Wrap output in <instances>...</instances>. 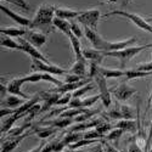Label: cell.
I'll use <instances>...</instances> for the list:
<instances>
[{
    "label": "cell",
    "mask_w": 152,
    "mask_h": 152,
    "mask_svg": "<svg viewBox=\"0 0 152 152\" xmlns=\"http://www.w3.org/2000/svg\"><path fill=\"white\" fill-rule=\"evenodd\" d=\"M80 15V11L75 10H69V9H62V7H56L55 16L62 20H74Z\"/></svg>",
    "instance_id": "obj_20"
},
{
    "label": "cell",
    "mask_w": 152,
    "mask_h": 152,
    "mask_svg": "<svg viewBox=\"0 0 152 152\" xmlns=\"http://www.w3.org/2000/svg\"><path fill=\"white\" fill-rule=\"evenodd\" d=\"M42 106H43V105H40L39 102H38V104H35L33 107H31V108L27 111V112H28L27 122H31V119H33L35 116L40 115V113H42Z\"/></svg>",
    "instance_id": "obj_36"
},
{
    "label": "cell",
    "mask_w": 152,
    "mask_h": 152,
    "mask_svg": "<svg viewBox=\"0 0 152 152\" xmlns=\"http://www.w3.org/2000/svg\"><path fill=\"white\" fill-rule=\"evenodd\" d=\"M24 83H27L26 77H23V78H15V79L10 80L9 84L6 85V86H7V91H9V94H11V95H16V96H21V97L24 99V100H29V99H32V96H28L27 94H24V93L22 91V89H21L22 85H23Z\"/></svg>",
    "instance_id": "obj_9"
},
{
    "label": "cell",
    "mask_w": 152,
    "mask_h": 152,
    "mask_svg": "<svg viewBox=\"0 0 152 152\" xmlns=\"http://www.w3.org/2000/svg\"><path fill=\"white\" fill-rule=\"evenodd\" d=\"M26 32H27L26 28H15V27L0 28V33L3 35H7L10 38H22L26 35Z\"/></svg>",
    "instance_id": "obj_23"
},
{
    "label": "cell",
    "mask_w": 152,
    "mask_h": 152,
    "mask_svg": "<svg viewBox=\"0 0 152 152\" xmlns=\"http://www.w3.org/2000/svg\"><path fill=\"white\" fill-rule=\"evenodd\" d=\"M123 152H128V150H126V151H123Z\"/></svg>",
    "instance_id": "obj_58"
},
{
    "label": "cell",
    "mask_w": 152,
    "mask_h": 152,
    "mask_svg": "<svg viewBox=\"0 0 152 152\" xmlns=\"http://www.w3.org/2000/svg\"><path fill=\"white\" fill-rule=\"evenodd\" d=\"M80 139H83V133H73V132H69L67 133L65 136L62 137L63 142H65L67 146L72 145V144H75L77 141H79Z\"/></svg>",
    "instance_id": "obj_31"
},
{
    "label": "cell",
    "mask_w": 152,
    "mask_h": 152,
    "mask_svg": "<svg viewBox=\"0 0 152 152\" xmlns=\"http://www.w3.org/2000/svg\"><path fill=\"white\" fill-rule=\"evenodd\" d=\"M24 99L22 97H18L16 95H10V96H6L5 101H4V106L5 107H10V108H18L21 105L24 104Z\"/></svg>",
    "instance_id": "obj_27"
},
{
    "label": "cell",
    "mask_w": 152,
    "mask_h": 152,
    "mask_svg": "<svg viewBox=\"0 0 152 152\" xmlns=\"http://www.w3.org/2000/svg\"><path fill=\"white\" fill-rule=\"evenodd\" d=\"M99 111L97 110H95V111H91V110H89L88 112H85V113H82V115H79V116H77V117H74V122H77V123H83V122H86L88 119H89L93 115H95V113H97Z\"/></svg>",
    "instance_id": "obj_37"
},
{
    "label": "cell",
    "mask_w": 152,
    "mask_h": 152,
    "mask_svg": "<svg viewBox=\"0 0 152 152\" xmlns=\"http://www.w3.org/2000/svg\"><path fill=\"white\" fill-rule=\"evenodd\" d=\"M84 152H105V148H104V145L101 144V141H100V142L95 144V146L93 148L88 150V151H84Z\"/></svg>",
    "instance_id": "obj_52"
},
{
    "label": "cell",
    "mask_w": 152,
    "mask_h": 152,
    "mask_svg": "<svg viewBox=\"0 0 152 152\" xmlns=\"http://www.w3.org/2000/svg\"><path fill=\"white\" fill-rule=\"evenodd\" d=\"M17 42L21 44L22 46V51H24L26 54H28L32 58H37V60H40V61H44L46 63H50L48 61V58L40 53V51H38V49L35 46H33L29 42H27L24 38H17Z\"/></svg>",
    "instance_id": "obj_10"
},
{
    "label": "cell",
    "mask_w": 152,
    "mask_h": 152,
    "mask_svg": "<svg viewBox=\"0 0 152 152\" xmlns=\"http://www.w3.org/2000/svg\"><path fill=\"white\" fill-rule=\"evenodd\" d=\"M151 74H152L151 72H142V71H139L136 68L129 69V71H125L124 82L132 80V79H136V78H145V77H148V75H151Z\"/></svg>",
    "instance_id": "obj_25"
},
{
    "label": "cell",
    "mask_w": 152,
    "mask_h": 152,
    "mask_svg": "<svg viewBox=\"0 0 152 152\" xmlns=\"http://www.w3.org/2000/svg\"><path fill=\"white\" fill-rule=\"evenodd\" d=\"M55 11L56 7L53 5H40L39 9H38L37 14L31 23L29 28H40V27H49L50 24H53L55 16Z\"/></svg>",
    "instance_id": "obj_1"
},
{
    "label": "cell",
    "mask_w": 152,
    "mask_h": 152,
    "mask_svg": "<svg viewBox=\"0 0 152 152\" xmlns=\"http://www.w3.org/2000/svg\"><path fill=\"white\" fill-rule=\"evenodd\" d=\"M136 93H137V90L135 89V88L130 86L129 84H126L125 82L121 83L119 85H117V88H115V89L112 90L113 96H115L118 101H126V100H129Z\"/></svg>",
    "instance_id": "obj_8"
},
{
    "label": "cell",
    "mask_w": 152,
    "mask_h": 152,
    "mask_svg": "<svg viewBox=\"0 0 152 152\" xmlns=\"http://www.w3.org/2000/svg\"><path fill=\"white\" fill-rule=\"evenodd\" d=\"M31 71L45 72V73H50V74H54V75H66L69 73V71H67V69H63L56 65H53V63H46L44 61L37 60V58H32Z\"/></svg>",
    "instance_id": "obj_4"
},
{
    "label": "cell",
    "mask_w": 152,
    "mask_h": 152,
    "mask_svg": "<svg viewBox=\"0 0 152 152\" xmlns=\"http://www.w3.org/2000/svg\"><path fill=\"white\" fill-rule=\"evenodd\" d=\"M83 137H84V139H104V136L101 135L96 129L84 132V133H83Z\"/></svg>",
    "instance_id": "obj_41"
},
{
    "label": "cell",
    "mask_w": 152,
    "mask_h": 152,
    "mask_svg": "<svg viewBox=\"0 0 152 152\" xmlns=\"http://www.w3.org/2000/svg\"><path fill=\"white\" fill-rule=\"evenodd\" d=\"M148 152H152V146L150 147V150H148Z\"/></svg>",
    "instance_id": "obj_57"
},
{
    "label": "cell",
    "mask_w": 152,
    "mask_h": 152,
    "mask_svg": "<svg viewBox=\"0 0 152 152\" xmlns=\"http://www.w3.org/2000/svg\"><path fill=\"white\" fill-rule=\"evenodd\" d=\"M95 129H96L101 135H102V136L105 137V136H106V134H107V133H110V132L113 129V126H112L111 124H108V123H100Z\"/></svg>",
    "instance_id": "obj_39"
},
{
    "label": "cell",
    "mask_w": 152,
    "mask_h": 152,
    "mask_svg": "<svg viewBox=\"0 0 152 152\" xmlns=\"http://www.w3.org/2000/svg\"><path fill=\"white\" fill-rule=\"evenodd\" d=\"M107 116L110 118H112V119H117V121L123 119V115H122V112H121V106H117L115 108L110 110L108 113H107Z\"/></svg>",
    "instance_id": "obj_40"
},
{
    "label": "cell",
    "mask_w": 152,
    "mask_h": 152,
    "mask_svg": "<svg viewBox=\"0 0 152 152\" xmlns=\"http://www.w3.org/2000/svg\"><path fill=\"white\" fill-rule=\"evenodd\" d=\"M26 80H27V83L28 82H31V83L39 82V80H42V73L40 72H33L32 74L26 75Z\"/></svg>",
    "instance_id": "obj_44"
},
{
    "label": "cell",
    "mask_w": 152,
    "mask_h": 152,
    "mask_svg": "<svg viewBox=\"0 0 152 152\" xmlns=\"http://www.w3.org/2000/svg\"><path fill=\"white\" fill-rule=\"evenodd\" d=\"M86 63L85 61H75V63L72 66V68L69 69V73L72 74H77L80 77H84L86 73Z\"/></svg>",
    "instance_id": "obj_28"
},
{
    "label": "cell",
    "mask_w": 152,
    "mask_h": 152,
    "mask_svg": "<svg viewBox=\"0 0 152 152\" xmlns=\"http://www.w3.org/2000/svg\"><path fill=\"white\" fill-rule=\"evenodd\" d=\"M105 16L106 17H108V16H122V17H125V18H128L129 21H132L137 28H140V29L152 34V26L145 18H142L141 16H139L136 14H132V12L124 11V10H113L111 12H107Z\"/></svg>",
    "instance_id": "obj_3"
},
{
    "label": "cell",
    "mask_w": 152,
    "mask_h": 152,
    "mask_svg": "<svg viewBox=\"0 0 152 152\" xmlns=\"http://www.w3.org/2000/svg\"><path fill=\"white\" fill-rule=\"evenodd\" d=\"M152 141V121L150 124V130H148V135H147V140H146V146H145V152H148L150 150V145Z\"/></svg>",
    "instance_id": "obj_51"
},
{
    "label": "cell",
    "mask_w": 152,
    "mask_h": 152,
    "mask_svg": "<svg viewBox=\"0 0 152 152\" xmlns=\"http://www.w3.org/2000/svg\"><path fill=\"white\" fill-rule=\"evenodd\" d=\"M151 58H152V55H151Z\"/></svg>",
    "instance_id": "obj_61"
},
{
    "label": "cell",
    "mask_w": 152,
    "mask_h": 152,
    "mask_svg": "<svg viewBox=\"0 0 152 152\" xmlns=\"http://www.w3.org/2000/svg\"><path fill=\"white\" fill-rule=\"evenodd\" d=\"M15 113H17V108H10V107H1V110H0V117H6V116H11V115H15Z\"/></svg>",
    "instance_id": "obj_48"
},
{
    "label": "cell",
    "mask_w": 152,
    "mask_h": 152,
    "mask_svg": "<svg viewBox=\"0 0 152 152\" xmlns=\"http://www.w3.org/2000/svg\"><path fill=\"white\" fill-rule=\"evenodd\" d=\"M66 152H80L78 148H75V150H71V148H68V151H66Z\"/></svg>",
    "instance_id": "obj_55"
},
{
    "label": "cell",
    "mask_w": 152,
    "mask_h": 152,
    "mask_svg": "<svg viewBox=\"0 0 152 152\" xmlns=\"http://www.w3.org/2000/svg\"><path fill=\"white\" fill-rule=\"evenodd\" d=\"M6 93H9L7 91V86H5V85H0V94H1V97L3 96H6Z\"/></svg>",
    "instance_id": "obj_53"
},
{
    "label": "cell",
    "mask_w": 152,
    "mask_h": 152,
    "mask_svg": "<svg viewBox=\"0 0 152 152\" xmlns=\"http://www.w3.org/2000/svg\"><path fill=\"white\" fill-rule=\"evenodd\" d=\"M88 83H89V80H88V79H83V80L77 82V83H65V84H62L61 86H57V88H55V89H53L51 91L58 93V94L63 95V94H67V93H71V91H75L77 89L84 86Z\"/></svg>",
    "instance_id": "obj_14"
},
{
    "label": "cell",
    "mask_w": 152,
    "mask_h": 152,
    "mask_svg": "<svg viewBox=\"0 0 152 152\" xmlns=\"http://www.w3.org/2000/svg\"><path fill=\"white\" fill-rule=\"evenodd\" d=\"M68 38H69V40H71V44H72V48H73V51L75 54V57H77V61H85V62H88V60L83 55V50L80 48V42L78 39V37H75L72 33Z\"/></svg>",
    "instance_id": "obj_21"
},
{
    "label": "cell",
    "mask_w": 152,
    "mask_h": 152,
    "mask_svg": "<svg viewBox=\"0 0 152 152\" xmlns=\"http://www.w3.org/2000/svg\"><path fill=\"white\" fill-rule=\"evenodd\" d=\"M150 95H152V90H151V94H150Z\"/></svg>",
    "instance_id": "obj_59"
},
{
    "label": "cell",
    "mask_w": 152,
    "mask_h": 152,
    "mask_svg": "<svg viewBox=\"0 0 152 152\" xmlns=\"http://www.w3.org/2000/svg\"><path fill=\"white\" fill-rule=\"evenodd\" d=\"M40 99L43 100V107H42V112H46L48 110H50L53 106H56L57 101L61 97V94L58 93H54V91H42L39 93Z\"/></svg>",
    "instance_id": "obj_11"
},
{
    "label": "cell",
    "mask_w": 152,
    "mask_h": 152,
    "mask_svg": "<svg viewBox=\"0 0 152 152\" xmlns=\"http://www.w3.org/2000/svg\"><path fill=\"white\" fill-rule=\"evenodd\" d=\"M32 125H33V124H32L31 122H27L26 124H23V125H21V126H16V128H12V129H10V130L7 132V134H6V135H9V137L20 136V135H22V134L26 133V129L31 128Z\"/></svg>",
    "instance_id": "obj_32"
},
{
    "label": "cell",
    "mask_w": 152,
    "mask_h": 152,
    "mask_svg": "<svg viewBox=\"0 0 152 152\" xmlns=\"http://www.w3.org/2000/svg\"><path fill=\"white\" fill-rule=\"evenodd\" d=\"M71 28H72V32L75 37H78V38H82L83 37V31L80 29V26L78 23H75V22H71Z\"/></svg>",
    "instance_id": "obj_49"
},
{
    "label": "cell",
    "mask_w": 152,
    "mask_h": 152,
    "mask_svg": "<svg viewBox=\"0 0 152 152\" xmlns=\"http://www.w3.org/2000/svg\"><path fill=\"white\" fill-rule=\"evenodd\" d=\"M57 132V128H39V126H35V134L39 136L40 139H46L50 135H53Z\"/></svg>",
    "instance_id": "obj_33"
},
{
    "label": "cell",
    "mask_w": 152,
    "mask_h": 152,
    "mask_svg": "<svg viewBox=\"0 0 152 152\" xmlns=\"http://www.w3.org/2000/svg\"><path fill=\"white\" fill-rule=\"evenodd\" d=\"M113 128H119V129H123L124 132H129L134 134L139 129V123H136L133 119H119L113 125Z\"/></svg>",
    "instance_id": "obj_18"
},
{
    "label": "cell",
    "mask_w": 152,
    "mask_h": 152,
    "mask_svg": "<svg viewBox=\"0 0 152 152\" xmlns=\"http://www.w3.org/2000/svg\"><path fill=\"white\" fill-rule=\"evenodd\" d=\"M101 144L104 145V148H105V152H121L119 150H117L113 145L110 144V141H107L106 139H101Z\"/></svg>",
    "instance_id": "obj_46"
},
{
    "label": "cell",
    "mask_w": 152,
    "mask_h": 152,
    "mask_svg": "<svg viewBox=\"0 0 152 152\" xmlns=\"http://www.w3.org/2000/svg\"><path fill=\"white\" fill-rule=\"evenodd\" d=\"M0 10H1V12H4L5 15H7L10 18H12L14 21H16L18 24H21L23 28H26V27H29V26H31V23H32L31 20H28V18H26V17L20 16L18 14H16V12H14L12 10H10V9H7L6 6H4L3 4L0 5Z\"/></svg>",
    "instance_id": "obj_16"
},
{
    "label": "cell",
    "mask_w": 152,
    "mask_h": 152,
    "mask_svg": "<svg viewBox=\"0 0 152 152\" xmlns=\"http://www.w3.org/2000/svg\"><path fill=\"white\" fill-rule=\"evenodd\" d=\"M128 152H145V151H142V150H141L140 145H139V144L136 142L135 137L133 136V137L130 139V144H129V148H128Z\"/></svg>",
    "instance_id": "obj_43"
},
{
    "label": "cell",
    "mask_w": 152,
    "mask_h": 152,
    "mask_svg": "<svg viewBox=\"0 0 152 152\" xmlns=\"http://www.w3.org/2000/svg\"><path fill=\"white\" fill-rule=\"evenodd\" d=\"M123 133H124V130L123 129H119V128H113L110 133H107L106 134V136L104 137V139H106L107 141H112V142H115L116 145L118 144V141H119V139H121V136L123 135Z\"/></svg>",
    "instance_id": "obj_30"
},
{
    "label": "cell",
    "mask_w": 152,
    "mask_h": 152,
    "mask_svg": "<svg viewBox=\"0 0 152 152\" xmlns=\"http://www.w3.org/2000/svg\"><path fill=\"white\" fill-rule=\"evenodd\" d=\"M93 89H94L93 84L88 83V84H85L84 86H82V88H79V89H77L75 91H73V93H72V96H73V97H80V96H84L88 91H90V90H93Z\"/></svg>",
    "instance_id": "obj_35"
},
{
    "label": "cell",
    "mask_w": 152,
    "mask_h": 152,
    "mask_svg": "<svg viewBox=\"0 0 152 152\" xmlns=\"http://www.w3.org/2000/svg\"><path fill=\"white\" fill-rule=\"evenodd\" d=\"M83 55L89 62H95L97 65H101L104 58L106 57L104 51H100V50L96 49H88V48L83 49Z\"/></svg>",
    "instance_id": "obj_15"
},
{
    "label": "cell",
    "mask_w": 152,
    "mask_h": 152,
    "mask_svg": "<svg viewBox=\"0 0 152 152\" xmlns=\"http://www.w3.org/2000/svg\"><path fill=\"white\" fill-rule=\"evenodd\" d=\"M116 1L119 3V4H122L123 6H125V5H128V4L132 1V0H116Z\"/></svg>",
    "instance_id": "obj_54"
},
{
    "label": "cell",
    "mask_w": 152,
    "mask_h": 152,
    "mask_svg": "<svg viewBox=\"0 0 152 152\" xmlns=\"http://www.w3.org/2000/svg\"><path fill=\"white\" fill-rule=\"evenodd\" d=\"M121 112L123 115V119H133L134 118V111L128 105H121Z\"/></svg>",
    "instance_id": "obj_38"
},
{
    "label": "cell",
    "mask_w": 152,
    "mask_h": 152,
    "mask_svg": "<svg viewBox=\"0 0 152 152\" xmlns=\"http://www.w3.org/2000/svg\"><path fill=\"white\" fill-rule=\"evenodd\" d=\"M101 123V121H89V122H83V123H78L77 125H73L71 126V130L69 132H73V133H84L86 130H89L91 128H96V126Z\"/></svg>",
    "instance_id": "obj_19"
},
{
    "label": "cell",
    "mask_w": 152,
    "mask_h": 152,
    "mask_svg": "<svg viewBox=\"0 0 152 152\" xmlns=\"http://www.w3.org/2000/svg\"><path fill=\"white\" fill-rule=\"evenodd\" d=\"M147 48H152V44L141 45V46H129V48H125L123 50H118V51H107V53L104 51V54L106 57L118 58L121 61V67H124L126 62L130 61L133 57H135L137 54H140L142 50H145Z\"/></svg>",
    "instance_id": "obj_2"
},
{
    "label": "cell",
    "mask_w": 152,
    "mask_h": 152,
    "mask_svg": "<svg viewBox=\"0 0 152 152\" xmlns=\"http://www.w3.org/2000/svg\"><path fill=\"white\" fill-rule=\"evenodd\" d=\"M53 24L60 29L63 34H66L67 37H69L73 32H72V28H71V22H68L67 20H62V18H58V17H55L54 21H53Z\"/></svg>",
    "instance_id": "obj_22"
},
{
    "label": "cell",
    "mask_w": 152,
    "mask_h": 152,
    "mask_svg": "<svg viewBox=\"0 0 152 152\" xmlns=\"http://www.w3.org/2000/svg\"><path fill=\"white\" fill-rule=\"evenodd\" d=\"M33 134H35V126H32V130L24 133V134H22L20 136L9 137L7 140H5L4 142H1V151H0V152H12L24 140V139L28 137L29 135H33Z\"/></svg>",
    "instance_id": "obj_7"
},
{
    "label": "cell",
    "mask_w": 152,
    "mask_h": 152,
    "mask_svg": "<svg viewBox=\"0 0 152 152\" xmlns=\"http://www.w3.org/2000/svg\"><path fill=\"white\" fill-rule=\"evenodd\" d=\"M78 22L84 24L85 27H89L94 31H96L97 22L100 20V11L99 10H90V11H84L80 12V15L75 18Z\"/></svg>",
    "instance_id": "obj_6"
},
{
    "label": "cell",
    "mask_w": 152,
    "mask_h": 152,
    "mask_svg": "<svg viewBox=\"0 0 152 152\" xmlns=\"http://www.w3.org/2000/svg\"><path fill=\"white\" fill-rule=\"evenodd\" d=\"M1 46H5L7 49H11V50H20L22 51V46L18 42H15L12 38L7 37V35H3L1 38Z\"/></svg>",
    "instance_id": "obj_29"
},
{
    "label": "cell",
    "mask_w": 152,
    "mask_h": 152,
    "mask_svg": "<svg viewBox=\"0 0 152 152\" xmlns=\"http://www.w3.org/2000/svg\"><path fill=\"white\" fill-rule=\"evenodd\" d=\"M24 116H28V112H24V113H15V115H11V116H10L7 119H5V121L3 122V124H1V134H7V132H9L10 129L14 128V124H15L18 119L23 118Z\"/></svg>",
    "instance_id": "obj_17"
},
{
    "label": "cell",
    "mask_w": 152,
    "mask_h": 152,
    "mask_svg": "<svg viewBox=\"0 0 152 152\" xmlns=\"http://www.w3.org/2000/svg\"><path fill=\"white\" fill-rule=\"evenodd\" d=\"M97 86H99V89H100V100H101V102H102V105L108 108L112 104V99H111V93H110V89H108V86H107V80L106 78L104 77L102 74H101L100 72L94 77Z\"/></svg>",
    "instance_id": "obj_5"
},
{
    "label": "cell",
    "mask_w": 152,
    "mask_h": 152,
    "mask_svg": "<svg viewBox=\"0 0 152 152\" xmlns=\"http://www.w3.org/2000/svg\"><path fill=\"white\" fill-rule=\"evenodd\" d=\"M139 71H142V72H151L152 73V61L147 62V63H141V65H137L135 67Z\"/></svg>",
    "instance_id": "obj_50"
},
{
    "label": "cell",
    "mask_w": 152,
    "mask_h": 152,
    "mask_svg": "<svg viewBox=\"0 0 152 152\" xmlns=\"http://www.w3.org/2000/svg\"><path fill=\"white\" fill-rule=\"evenodd\" d=\"M1 1H3V0H1ZM4 1H9V3L14 4L16 6H20V7L24 9L26 11H29V6H28V4L26 1H24V0H4Z\"/></svg>",
    "instance_id": "obj_47"
},
{
    "label": "cell",
    "mask_w": 152,
    "mask_h": 152,
    "mask_svg": "<svg viewBox=\"0 0 152 152\" xmlns=\"http://www.w3.org/2000/svg\"><path fill=\"white\" fill-rule=\"evenodd\" d=\"M73 122H74L73 118H62V117H58L57 119H54V121L44 122V124L55 126V128H57V129H63V128H66V126L71 125Z\"/></svg>",
    "instance_id": "obj_24"
},
{
    "label": "cell",
    "mask_w": 152,
    "mask_h": 152,
    "mask_svg": "<svg viewBox=\"0 0 152 152\" xmlns=\"http://www.w3.org/2000/svg\"><path fill=\"white\" fill-rule=\"evenodd\" d=\"M99 71L106 79H108V78H121V77H124L125 75V71H122V69H108V68H104V67L100 66Z\"/></svg>",
    "instance_id": "obj_26"
},
{
    "label": "cell",
    "mask_w": 152,
    "mask_h": 152,
    "mask_svg": "<svg viewBox=\"0 0 152 152\" xmlns=\"http://www.w3.org/2000/svg\"><path fill=\"white\" fill-rule=\"evenodd\" d=\"M100 99V95H94L90 97H86L84 100H80V108H89L96 104V101Z\"/></svg>",
    "instance_id": "obj_34"
},
{
    "label": "cell",
    "mask_w": 152,
    "mask_h": 152,
    "mask_svg": "<svg viewBox=\"0 0 152 152\" xmlns=\"http://www.w3.org/2000/svg\"><path fill=\"white\" fill-rule=\"evenodd\" d=\"M137 42V39L135 37H132L126 40H122V42H107L106 46H105V53L107 51H118V50H123L125 48L132 46V44H135Z\"/></svg>",
    "instance_id": "obj_13"
},
{
    "label": "cell",
    "mask_w": 152,
    "mask_h": 152,
    "mask_svg": "<svg viewBox=\"0 0 152 152\" xmlns=\"http://www.w3.org/2000/svg\"><path fill=\"white\" fill-rule=\"evenodd\" d=\"M72 94L71 93H67V94H63V95H61V97H60V100L57 101V104H56V106H63V105H69V102H71V100H72Z\"/></svg>",
    "instance_id": "obj_42"
},
{
    "label": "cell",
    "mask_w": 152,
    "mask_h": 152,
    "mask_svg": "<svg viewBox=\"0 0 152 152\" xmlns=\"http://www.w3.org/2000/svg\"><path fill=\"white\" fill-rule=\"evenodd\" d=\"M83 78L84 77H80V75L68 73V74H66V77H65V83H77V82L83 80Z\"/></svg>",
    "instance_id": "obj_45"
},
{
    "label": "cell",
    "mask_w": 152,
    "mask_h": 152,
    "mask_svg": "<svg viewBox=\"0 0 152 152\" xmlns=\"http://www.w3.org/2000/svg\"><path fill=\"white\" fill-rule=\"evenodd\" d=\"M62 152H66V151H62Z\"/></svg>",
    "instance_id": "obj_60"
},
{
    "label": "cell",
    "mask_w": 152,
    "mask_h": 152,
    "mask_svg": "<svg viewBox=\"0 0 152 152\" xmlns=\"http://www.w3.org/2000/svg\"><path fill=\"white\" fill-rule=\"evenodd\" d=\"M148 104H151V106H152V95H150V97H148Z\"/></svg>",
    "instance_id": "obj_56"
},
{
    "label": "cell",
    "mask_w": 152,
    "mask_h": 152,
    "mask_svg": "<svg viewBox=\"0 0 152 152\" xmlns=\"http://www.w3.org/2000/svg\"><path fill=\"white\" fill-rule=\"evenodd\" d=\"M23 38L35 48H40L46 43V35L45 34H43L40 32H34L32 29H27L26 35Z\"/></svg>",
    "instance_id": "obj_12"
}]
</instances>
